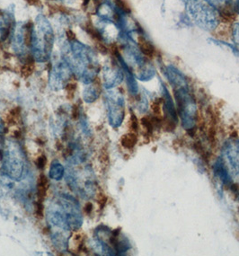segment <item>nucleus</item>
<instances>
[{"label":"nucleus","mask_w":239,"mask_h":256,"mask_svg":"<svg viewBox=\"0 0 239 256\" xmlns=\"http://www.w3.org/2000/svg\"><path fill=\"white\" fill-rule=\"evenodd\" d=\"M62 56L67 59L73 74L85 85L96 81L100 72V64L96 51L76 39L63 43Z\"/></svg>","instance_id":"obj_1"},{"label":"nucleus","mask_w":239,"mask_h":256,"mask_svg":"<svg viewBox=\"0 0 239 256\" xmlns=\"http://www.w3.org/2000/svg\"><path fill=\"white\" fill-rule=\"evenodd\" d=\"M50 230L78 231L83 224L80 203L67 194L58 195L46 211Z\"/></svg>","instance_id":"obj_2"},{"label":"nucleus","mask_w":239,"mask_h":256,"mask_svg":"<svg viewBox=\"0 0 239 256\" xmlns=\"http://www.w3.org/2000/svg\"><path fill=\"white\" fill-rule=\"evenodd\" d=\"M55 34L48 18L38 15L31 26L30 51L35 61L44 63L51 59Z\"/></svg>","instance_id":"obj_3"},{"label":"nucleus","mask_w":239,"mask_h":256,"mask_svg":"<svg viewBox=\"0 0 239 256\" xmlns=\"http://www.w3.org/2000/svg\"><path fill=\"white\" fill-rule=\"evenodd\" d=\"M186 13L196 26L207 32L215 31L220 22L219 11L205 0H188Z\"/></svg>","instance_id":"obj_4"},{"label":"nucleus","mask_w":239,"mask_h":256,"mask_svg":"<svg viewBox=\"0 0 239 256\" xmlns=\"http://www.w3.org/2000/svg\"><path fill=\"white\" fill-rule=\"evenodd\" d=\"M3 172L12 180L21 181L25 176L26 161L21 146L15 140H7L3 148Z\"/></svg>","instance_id":"obj_5"},{"label":"nucleus","mask_w":239,"mask_h":256,"mask_svg":"<svg viewBox=\"0 0 239 256\" xmlns=\"http://www.w3.org/2000/svg\"><path fill=\"white\" fill-rule=\"evenodd\" d=\"M177 114L182 121V128L194 132L197 124V103L190 87H181L174 90Z\"/></svg>","instance_id":"obj_6"},{"label":"nucleus","mask_w":239,"mask_h":256,"mask_svg":"<svg viewBox=\"0 0 239 256\" xmlns=\"http://www.w3.org/2000/svg\"><path fill=\"white\" fill-rule=\"evenodd\" d=\"M104 102L109 124L114 129L119 128L125 117V100L122 93L119 90L109 89L104 94Z\"/></svg>","instance_id":"obj_7"},{"label":"nucleus","mask_w":239,"mask_h":256,"mask_svg":"<svg viewBox=\"0 0 239 256\" xmlns=\"http://www.w3.org/2000/svg\"><path fill=\"white\" fill-rule=\"evenodd\" d=\"M73 75L70 65L65 58L62 56L58 59H56L49 72V85L51 90L60 91L66 88Z\"/></svg>","instance_id":"obj_8"},{"label":"nucleus","mask_w":239,"mask_h":256,"mask_svg":"<svg viewBox=\"0 0 239 256\" xmlns=\"http://www.w3.org/2000/svg\"><path fill=\"white\" fill-rule=\"evenodd\" d=\"M221 158L234 182L239 185V139L237 137H231L224 143Z\"/></svg>","instance_id":"obj_9"},{"label":"nucleus","mask_w":239,"mask_h":256,"mask_svg":"<svg viewBox=\"0 0 239 256\" xmlns=\"http://www.w3.org/2000/svg\"><path fill=\"white\" fill-rule=\"evenodd\" d=\"M161 98H162V110H163V126L166 131H173L177 129L178 123V114L175 105L174 99L164 83L161 82Z\"/></svg>","instance_id":"obj_10"},{"label":"nucleus","mask_w":239,"mask_h":256,"mask_svg":"<svg viewBox=\"0 0 239 256\" xmlns=\"http://www.w3.org/2000/svg\"><path fill=\"white\" fill-rule=\"evenodd\" d=\"M30 36L31 27H27V24L18 23L16 24L11 35L12 50L18 56H23L27 49H30Z\"/></svg>","instance_id":"obj_11"},{"label":"nucleus","mask_w":239,"mask_h":256,"mask_svg":"<svg viewBox=\"0 0 239 256\" xmlns=\"http://www.w3.org/2000/svg\"><path fill=\"white\" fill-rule=\"evenodd\" d=\"M124 72L118 60L107 63L102 68V85L105 89H114L122 83Z\"/></svg>","instance_id":"obj_12"},{"label":"nucleus","mask_w":239,"mask_h":256,"mask_svg":"<svg viewBox=\"0 0 239 256\" xmlns=\"http://www.w3.org/2000/svg\"><path fill=\"white\" fill-rule=\"evenodd\" d=\"M165 75L169 85L173 87L174 90L177 88L189 86L186 77L177 67L173 65H168L165 67Z\"/></svg>","instance_id":"obj_13"},{"label":"nucleus","mask_w":239,"mask_h":256,"mask_svg":"<svg viewBox=\"0 0 239 256\" xmlns=\"http://www.w3.org/2000/svg\"><path fill=\"white\" fill-rule=\"evenodd\" d=\"M16 24L13 12L6 10L0 14V41H4L11 36Z\"/></svg>","instance_id":"obj_14"},{"label":"nucleus","mask_w":239,"mask_h":256,"mask_svg":"<svg viewBox=\"0 0 239 256\" xmlns=\"http://www.w3.org/2000/svg\"><path fill=\"white\" fill-rule=\"evenodd\" d=\"M213 174L216 177L217 180L221 182L222 185L227 188L230 187L235 182L228 172V167L226 166L224 161L222 159L221 157L218 158L213 165Z\"/></svg>","instance_id":"obj_15"},{"label":"nucleus","mask_w":239,"mask_h":256,"mask_svg":"<svg viewBox=\"0 0 239 256\" xmlns=\"http://www.w3.org/2000/svg\"><path fill=\"white\" fill-rule=\"evenodd\" d=\"M101 95V87L95 83V81L88 84L83 91V100L87 103L96 102Z\"/></svg>","instance_id":"obj_16"},{"label":"nucleus","mask_w":239,"mask_h":256,"mask_svg":"<svg viewBox=\"0 0 239 256\" xmlns=\"http://www.w3.org/2000/svg\"><path fill=\"white\" fill-rule=\"evenodd\" d=\"M205 1H207L211 6L217 9L219 13L220 17L225 16V14L228 15V12L230 10L234 11L232 0H205Z\"/></svg>","instance_id":"obj_17"},{"label":"nucleus","mask_w":239,"mask_h":256,"mask_svg":"<svg viewBox=\"0 0 239 256\" xmlns=\"http://www.w3.org/2000/svg\"><path fill=\"white\" fill-rule=\"evenodd\" d=\"M50 187V182L48 178L44 175H40L36 185V194H37V200L43 202L45 199L48 190Z\"/></svg>","instance_id":"obj_18"},{"label":"nucleus","mask_w":239,"mask_h":256,"mask_svg":"<svg viewBox=\"0 0 239 256\" xmlns=\"http://www.w3.org/2000/svg\"><path fill=\"white\" fill-rule=\"evenodd\" d=\"M156 73L157 71L153 65L150 62H148L137 72L135 76L137 79L140 81H149L155 78Z\"/></svg>","instance_id":"obj_19"},{"label":"nucleus","mask_w":239,"mask_h":256,"mask_svg":"<svg viewBox=\"0 0 239 256\" xmlns=\"http://www.w3.org/2000/svg\"><path fill=\"white\" fill-rule=\"evenodd\" d=\"M65 176V168L59 161L55 160L51 163L50 171H49V177L52 180L55 181H60L62 180Z\"/></svg>","instance_id":"obj_20"},{"label":"nucleus","mask_w":239,"mask_h":256,"mask_svg":"<svg viewBox=\"0 0 239 256\" xmlns=\"http://www.w3.org/2000/svg\"><path fill=\"white\" fill-rule=\"evenodd\" d=\"M137 143H138L137 133L132 132V131L123 135L120 138V144H121L122 148L128 149V150H131V149L135 148Z\"/></svg>","instance_id":"obj_21"},{"label":"nucleus","mask_w":239,"mask_h":256,"mask_svg":"<svg viewBox=\"0 0 239 256\" xmlns=\"http://www.w3.org/2000/svg\"><path fill=\"white\" fill-rule=\"evenodd\" d=\"M148 108V98L145 95H141L138 101V109L140 114H145Z\"/></svg>","instance_id":"obj_22"},{"label":"nucleus","mask_w":239,"mask_h":256,"mask_svg":"<svg viewBox=\"0 0 239 256\" xmlns=\"http://www.w3.org/2000/svg\"><path fill=\"white\" fill-rule=\"evenodd\" d=\"M6 123L4 122V120L0 118V152L3 151V148L5 146V135H6Z\"/></svg>","instance_id":"obj_23"},{"label":"nucleus","mask_w":239,"mask_h":256,"mask_svg":"<svg viewBox=\"0 0 239 256\" xmlns=\"http://www.w3.org/2000/svg\"><path fill=\"white\" fill-rule=\"evenodd\" d=\"M231 35L235 45L239 46V22L234 23L231 27Z\"/></svg>","instance_id":"obj_24"},{"label":"nucleus","mask_w":239,"mask_h":256,"mask_svg":"<svg viewBox=\"0 0 239 256\" xmlns=\"http://www.w3.org/2000/svg\"><path fill=\"white\" fill-rule=\"evenodd\" d=\"M130 127L131 131L137 133L139 131V119L133 112H131V119H130Z\"/></svg>","instance_id":"obj_25"},{"label":"nucleus","mask_w":239,"mask_h":256,"mask_svg":"<svg viewBox=\"0 0 239 256\" xmlns=\"http://www.w3.org/2000/svg\"><path fill=\"white\" fill-rule=\"evenodd\" d=\"M20 113H21V111H20V108H19V107L13 109L11 112L9 113V114H8V116H7V120H8V122L11 123V124L15 123L14 121H17V118H18L19 115H20Z\"/></svg>","instance_id":"obj_26"},{"label":"nucleus","mask_w":239,"mask_h":256,"mask_svg":"<svg viewBox=\"0 0 239 256\" xmlns=\"http://www.w3.org/2000/svg\"><path fill=\"white\" fill-rule=\"evenodd\" d=\"M35 164H36V166L38 169L43 170L45 168L46 165H47V158L44 155H41L39 158H37Z\"/></svg>","instance_id":"obj_27"},{"label":"nucleus","mask_w":239,"mask_h":256,"mask_svg":"<svg viewBox=\"0 0 239 256\" xmlns=\"http://www.w3.org/2000/svg\"><path fill=\"white\" fill-rule=\"evenodd\" d=\"M92 210H93V204L91 202H87L85 206V211L86 214H90L91 213Z\"/></svg>","instance_id":"obj_28"},{"label":"nucleus","mask_w":239,"mask_h":256,"mask_svg":"<svg viewBox=\"0 0 239 256\" xmlns=\"http://www.w3.org/2000/svg\"><path fill=\"white\" fill-rule=\"evenodd\" d=\"M233 10L236 14L239 15V0H236L233 4Z\"/></svg>","instance_id":"obj_29"},{"label":"nucleus","mask_w":239,"mask_h":256,"mask_svg":"<svg viewBox=\"0 0 239 256\" xmlns=\"http://www.w3.org/2000/svg\"><path fill=\"white\" fill-rule=\"evenodd\" d=\"M60 1H61L65 4H73L76 0H60Z\"/></svg>","instance_id":"obj_30"},{"label":"nucleus","mask_w":239,"mask_h":256,"mask_svg":"<svg viewBox=\"0 0 239 256\" xmlns=\"http://www.w3.org/2000/svg\"><path fill=\"white\" fill-rule=\"evenodd\" d=\"M181 1H182V3H184V4H185V3L187 2L188 0H181Z\"/></svg>","instance_id":"obj_31"}]
</instances>
